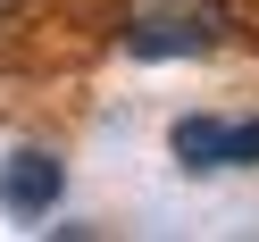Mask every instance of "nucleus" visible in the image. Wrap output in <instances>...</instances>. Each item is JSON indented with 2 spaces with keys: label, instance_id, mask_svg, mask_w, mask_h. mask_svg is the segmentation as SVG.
<instances>
[{
  "label": "nucleus",
  "instance_id": "obj_1",
  "mask_svg": "<svg viewBox=\"0 0 259 242\" xmlns=\"http://www.w3.org/2000/svg\"><path fill=\"white\" fill-rule=\"evenodd\" d=\"M226 0H125L117 17V42L134 59H201L226 42Z\"/></svg>",
  "mask_w": 259,
  "mask_h": 242
},
{
  "label": "nucleus",
  "instance_id": "obj_2",
  "mask_svg": "<svg viewBox=\"0 0 259 242\" xmlns=\"http://www.w3.org/2000/svg\"><path fill=\"white\" fill-rule=\"evenodd\" d=\"M176 167L192 175H218V167H259V117L226 125V117H176Z\"/></svg>",
  "mask_w": 259,
  "mask_h": 242
},
{
  "label": "nucleus",
  "instance_id": "obj_3",
  "mask_svg": "<svg viewBox=\"0 0 259 242\" xmlns=\"http://www.w3.org/2000/svg\"><path fill=\"white\" fill-rule=\"evenodd\" d=\"M59 184H67V175H59L51 151H17V159H0V201L17 209V217H42V209L59 201Z\"/></svg>",
  "mask_w": 259,
  "mask_h": 242
},
{
  "label": "nucleus",
  "instance_id": "obj_4",
  "mask_svg": "<svg viewBox=\"0 0 259 242\" xmlns=\"http://www.w3.org/2000/svg\"><path fill=\"white\" fill-rule=\"evenodd\" d=\"M0 9H17V0H0Z\"/></svg>",
  "mask_w": 259,
  "mask_h": 242
}]
</instances>
